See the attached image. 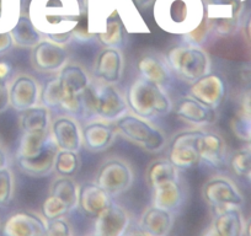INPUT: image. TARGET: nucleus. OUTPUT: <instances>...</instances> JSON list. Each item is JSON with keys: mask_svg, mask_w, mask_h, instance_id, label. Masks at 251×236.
<instances>
[{"mask_svg": "<svg viewBox=\"0 0 251 236\" xmlns=\"http://www.w3.org/2000/svg\"><path fill=\"white\" fill-rule=\"evenodd\" d=\"M27 15L48 40L66 46L73 41L74 30L84 13L79 0H31Z\"/></svg>", "mask_w": 251, "mask_h": 236, "instance_id": "nucleus-1", "label": "nucleus"}, {"mask_svg": "<svg viewBox=\"0 0 251 236\" xmlns=\"http://www.w3.org/2000/svg\"><path fill=\"white\" fill-rule=\"evenodd\" d=\"M153 18L161 31L185 37L204 23L206 6L203 0H155Z\"/></svg>", "mask_w": 251, "mask_h": 236, "instance_id": "nucleus-2", "label": "nucleus"}, {"mask_svg": "<svg viewBox=\"0 0 251 236\" xmlns=\"http://www.w3.org/2000/svg\"><path fill=\"white\" fill-rule=\"evenodd\" d=\"M81 113L86 118L96 117L98 119L107 122H116L118 118L128 112L127 100L122 94L108 84L91 83L80 95Z\"/></svg>", "mask_w": 251, "mask_h": 236, "instance_id": "nucleus-3", "label": "nucleus"}, {"mask_svg": "<svg viewBox=\"0 0 251 236\" xmlns=\"http://www.w3.org/2000/svg\"><path fill=\"white\" fill-rule=\"evenodd\" d=\"M126 100L132 113L144 119L164 117L174 110L165 89L142 76L129 85Z\"/></svg>", "mask_w": 251, "mask_h": 236, "instance_id": "nucleus-4", "label": "nucleus"}, {"mask_svg": "<svg viewBox=\"0 0 251 236\" xmlns=\"http://www.w3.org/2000/svg\"><path fill=\"white\" fill-rule=\"evenodd\" d=\"M165 59L173 73L188 84L212 73L211 57L201 46L191 43L174 46L166 52Z\"/></svg>", "mask_w": 251, "mask_h": 236, "instance_id": "nucleus-5", "label": "nucleus"}, {"mask_svg": "<svg viewBox=\"0 0 251 236\" xmlns=\"http://www.w3.org/2000/svg\"><path fill=\"white\" fill-rule=\"evenodd\" d=\"M117 134L148 153H160L166 144V136L158 127L136 115L122 116L115 122Z\"/></svg>", "mask_w": 251, "mask_h": 236, "instance_id": "nucleus-6", "label": "nucleus"}, {"mask_svg": "<svg viewBox=\"0 0 251 236\" xmlns=\"http://www.w3.org/2000/svg\"><path fill=\"white\" fill-rule=\"evenodd\" d=\"M204 6L209 31L222 37L238 32L244 11L241 0H204Z\"/></svg>", "mask_w": 251, "mask_h": 236, "instance_id": "nucleus-7", "label": "nucleus"}, {"mask_svg": "<svg viewBox=\"0 0 251 236\" xmlns=\"http://www.w3.org/2000/svg\"><path fill=\"white\" fill-rule=\"evenodd\" d=\"M59 79L62 90L66 95L60 110L71 115L81 113V97L80 95L91 84L88 71L81 66L75 63H67L59 71L57 76Z\"/></svg>", "mask_w": 251, "mask_h": 236, "instance_id": "nucleus-8", "label": "nucleus"}, {"mask_svg": "<svg viewBox=\"0 0 251 236\" xmlns=\"http://www.w3.org/2000/svg\"><path fill=\"white\" fill-rule=\"evenodd\" d=\"M95 182L111 197H117L133 186L134 171L123 159L110 158L100 165Z\"/></svg>", "mask_w": 251, "mask_h": 236, "instance_id": "nucleus-9", "label": "nucleus"}, {"mask_svg": "<svg viewBox=\"0 0 251 236\" xmlns=\"http://www.w3.org/2000/svg\"><path fill=\"white\" fill-rule=\"evenodd\" d=\"M202 197L204 202L214 211L241 207L244 196L235 184L226 176H213L202 187Z\"/></svg>", "mask_w": 251, "mask_h": 236, "instance_id": "nucleus-10", "label": "nucleus"}, {"mask_svg": "<svg viewBox=\"0 0 251 236\" xmlns=\"http://www.w3.org/2000/svg\"><path fill=\"white\" fill-rule=\"evenodd\" d=\"M151 206L159 207L170 213L176 214L185 204V186L178 173L156 182L154 186L151 187Z\"/></svg>", "mask_w": 251, "mask_h": 236, "instance_id": "nucleus-11", "label": "nucleus"}, {"mask_svg": "<svg viewBox=\"0 0 251 236\" xmlns=\"http://www.w3.org/2000/svg\"><path fill=\"white\" fill-rule=\"evenodd\" d=\"M201 129L185 131L174 137L168 150V160L180 170H188L200 163L196 142Z\"/></svg>", "mask_w": 251, "mask_h": 236, "instance_id": "nucleus-12", "label": "nucleus"}, {"mask_svg": "<svg viewBox=\"0 0 251 236\" xmlns=\"http://www.w3.org/2000/svg\"><path fill=\"white\" fill-rule=\"evenodd\" d=\"M69 53L62 45L48 40L47 37L41 41L31 53V63L36 71L41 73L59 71L68 63Z\"/></svg>", "mask_w": 251, "mask_h": 236, "instance_id": "nucleus-13", "label": "nucleus"}, {"mask_svg": "<svg viewBox=\"0 0 251 236\" xmlns=\"http://www.w3.org/2000/svg\"><path fill=\"white\" fill-rule=\"evenodd\" d=\"M50 137L59 150L79 151L83 148V129L75 118L58 116L50 123Z\"/></svg>", "mask_w": 251, "mask_h": 236, "instance_id": "nucleus-14", "label": "nucleus"}, {"mask_svg": "<svg viewBox=\"0 0 251 236\" xmlns=\"http://www.w3.org/2000/svg\"><path fill=\"white\" fill-rule=\"evenodd\" d=\"M188 96L194 97L208 107L218 110L226 96V85L221 75L209 73L191 84Z\"/></svg>", "mask_w": 251, "mask_h": 236, "instance_id": "nucleus-15", "label": "nucleus"}, {"mask_svg": "<svg viewBox=\"0 0 251 236\" xmlns=\"http://www.w3.org/2000/svg\"><path fill=\"white\" fill-rule=\"evenodd\" d=\"M47 220L38 213L21 211L11 214L3 225V236H46Z\"/></svg>", "mask_w": 251, "mask_h": 236, "instance_id": "nucleus-16", "label": "nucleus"}, {"mask_svg": "<svg viewBox=\"0 0 251 236\" xmlns=\"http://www.w3.org/2000/svg\"><path fill=\"white\" fill-rule=\"evenodd\" d=\"M131 228V216L123 207L111 203L96 216L94 234L98 236H125Z\"/></svg>", "mask_w": 251, "mask_h": 236, "instance_id": "nucleus-17", "label": "nucleus"}, {"mask_svg": "<svg viewBox=\"0 0 251 236\" xmlns=\"http://www.w3.org/2000/svg\"><path fill=\"white\" fill-rule=\"evenodd\" d=\"M10 106L18 112L38 105L41 100V88L33 76L20 74L11 81L9 86Z\"/></svg>", "mask_w": 251, "mask_h": 236, "instance_id": "nucleus-18", "label": "nucleus"}, {"mask_svg": "<svg viewBox=\"0 0 251 236\" xmlns=\"http://www.w3.org/2000/svg\"><path fill=\"white\" fill-rule=\"evenodd\" d=\"M94 74L103 84L116 85L120 83L125 74V58L121 49L103 48L96 57Z\"/></svg>", "mask_w": 251, "mask_h": 236, "instance_id": "nucleus-19", "label": "nucleus"}, {"mask_svg": "<svg viewBox=\"0 0 251 236\" xmlns=\"http://www.w3.org/2000/svg\"><path fill=\"white\" fill-rule=\"evenodd\" d=\"M245 224L240 207L219 209L203 236H245Z\"/></svg>", "mask_w": 251, "mask_h": 236, "instance_id": "nucleus-20", "label": "nucleus"}, {"mask_svg": "<svg viewBox=\"0 0 251 236\" xmlns=\"http://www.w3.org/2000/svg\"><path fill=\"white\" fill-rule=\"evenodd\" d=\"M175 115L178 119L196 127L213 126L218 121V112L203 105L191 96L182 97L175 106Z\"/></svg>", "mask_w": 251, "mask_h": 236, "instance_id": "nucleus-21", "label": "nucleus"}, {"mask_svg": "<svg viewBox=\"0 0 251 236\" xmlns=\"http://www.w3.org/2000/svg\"><path fill=\"white\" fill-rule=\"evenodd\" d=\"M200 161L214 168L223 167L226 164V143L217 132L200 133L196 142Z\"/></svg>", "mask_w": 251, "mask_h": 236, "instance_id": "nucleus-22", "label": "nucleus"}, {"mask_svg": "<svg viewBox=\"0 0 251 236\" xmlns=\"http://www.w3.org/2000/svg\"><path fill=\"white\" fill-rule=\"evenodd\" d=\"M116 137L115 124L102 119L86 122L83 128L84 146L93 153H100L110 148L115 143Z\"/></svg>", "mask_w": 251, "mask_h": 236, "instance_id": "nucleus-23", "label": "nucleus"}, {"mask_svg": "<svg viewBox=\"0 0 251 236\" xmlns=\"http://www.w3.org/2000/svg\"><path fill=\"white\" fill-rule=\"evenodd\" d=\"M139 75L161 88H168L173 81V71L169 67L165 57L154 53L142 55L137 62Z\"/></svg>", "mask_w": 251, "mask_h": 236, "instance_id": "nucleus-24", "label": "nucleus"}, {"mask_svg": "<svg viewBox=\"0 0 251 236\" xmlns=\"http://www.w3.org/2000/svg\"><path fill=\"white\" fill-rule=\"evenodd\" d=\"M112 203V197L96 182H84L79 186L78 208L88 216H98Z\"/></svg>", "mask_w": 251, "mask_h": 236, "instance_id": "nucleus-25", "label": "nucleus"}, {"mask_svg": "<svg viewBox=\"0 0 251 236\" xmlns=\"http://www.w3.org/2000/svg\"><path fill=\"white\" fill-rule=\"evenodd\" d=\"M83 13L90 35L98 36L105 30L108 20L116 18V10L111 0H85Z\"/></svg>", "mask_w": 251, "mask_h": 236, "instance_id": "nucleus-26", "label": "nucleus"}, {"mask_svg": "<svg viewBox=\"0 0 251 236\" xmlns=\"http://www.w3.org/2000/svg\"><path fill=\"white\" fill-rule=\"evenodd\" d=\"M175 223V214L151 206L142 213L138 228L147 236H168Z\"/></svg>", "mask_w": 251, "mask_h": 236, "instance_id": "nucleus-27", "label": "nucleus"}, {"mask_svg": "<svg viewBox=\"0 0 251 236\" xmlns=\"http://www.w3.org/2000/svg\"><path fill=\"white\" fill-rule=\"evenodd\" d=\"M115 6L116 15L125 27L126 32L131 35H148L151 33L148 24L142 16L133 0H111Z\"/></svg>", "mask_w": 251, "mask_h": 236, "instance_id": "nucleus-28", "label": "nucleus"}, {"mask_svg": "<svg viewBox=\"0 0 251 236\" xmlns=\"http://www.w3.org/2000/svg\"><path fill=\"white\" fill-rule=\"evenodd\" d=\"M58 150L59 149H58V146L55 145V143L52 139L47 150L42 155L38 156V158H16L19 170L23 173H25L26 176H28V177H33V179H42V177H46V176L50 175L54 171L55 155H57Z\"/></svg>", "mask_w": 251, "mask_h": 236, "instance_id": "nucleus-29", "label": "nucleus"}, {"mask_svg": "<svg viewBox=\"0 0 251 236\" xmlns=\"http://www.w3.org/2000/svg\"><path fill=\"white\" fill-rule=\"evenodd\" d=\"M52 142L50 132H26L19 143L16 158L35 159L42 155Z\"/></svg>", "mask_w": 251, "mask_h": 236, "instance_id": "nucleus-30", "label": "nucleus"}, {"mask_svg": "<svg viewBox=\"0 0 251 236\" xmlns=\"http://www.w3.org/2000/svg\"><path fill=\"white\" fill-rule=\"evenodd\" d=\"M231 129L234 134L243 141H246L251 132V80L241 91L239 111L231 121Z\"/></svg>", "mask_w": 251, "mask_h": 236, "instance_id": "nucleus-31", "label": "nucleus"}, {"mask_svg": "<svg viewBox=\"0 0 251 236\" xmlns=\"http://www.w3.org/2000/svg\"><path fill=\"white\" fill-rule=\"evenodd\" d=\"M20 128L23 133L26 132H50V108L46 106H33L23 111L20 115Z\"/></svg>", "mask_w": 251, "mask_h": 236, "instance_id": "nucleus-32", "label": "nucleus"}, {"mask_svg": "<svg viewBox=\"0 0 251 236\" xmlns=\"http://www.w3.org/2000/svg\"><path fill=\"white\" fill-rule=\"evenodd\" d=\"M10 33L11 37H13L14 45L20 48L32 49L43 40L42 33L33 26L28 15H24V14L20 16L18 24L14 26Z\"/></svg>", "mask_w": 251, "mask_h": 236, "instance_id": "nucleus-33", "label": "nucleus"}, {"mask_svg": "<svg viewBox=\"0 0 251 236\" xmlns=\"http://www.w3.org/2000/svg\"><path fill=\"white\" fill-rule=\"evenodd\" d=\"M50 194H53L68 206L71 212L78 208L79 185L73 177L59 176L50 185Z\"/></svg>", "mask_w": 251, "mask_h": 236, "instance_id": "nucleus-34", "label": "nucleus"}, {"mask_svg": "<svg viewBox=\"0 0 251 236\" xmlns=\"http://www.w3.org/2000/svg\"><path fill=\"white\" fill-rule=\"evenodd\" d=\"M126 33L127 32L121 21L118 19L112 18L108 20L105 30L99 33L96 38L101 45H103V47L121 49L126 43Z\"/></svg>", "mask_w": 251, "mask_h": 236, "instance_id": "nucleus-35", "label": "nucleus"}, {"mask_svg": "<svg viewBox=\"0 0 251 236\" xmlns=\"http://www.w3.org/2000/svg\"><path fill=\"white\" fill-rule=\"evenodd\" d=\"M23 0H0V33L10 32L23 15Z\"/></svg>", "mask_w": 251, "mask_h": 236, "instance_id": "nucleus-36", "label": "nucleus"}, {"mask_svg": "<svg viewBox=\"0 0 251 236\" xmlns=\"http://www.w3.org/2000/svg\"><path fill=\"white\" fill-rule=\"evenodd\" d=\"M80 166L81 159L79 151L58 150L54 163V171L58 175L73 177L76 175Z\"/></svg>", "mask_w": 251, "mask_h": 236, "instance_id": "nucleus-37", "label": "nucleus"}, {"mask_svg": "<svg viewBox=\"0 0 251 236\" xmlns=\"http://www.w3.org/2000/svg\"><path fill=\"white\" fill-rule=\"evenodd\" d=\"M66 100V95L63 93L62 86H60L59 79L54 78L52 80L47 81L41 90V101L42 105L46 106L50 110L62 107L63 102Z\"/></svg>", "mask_w": 251, "mask_h": 236, "instance_id": "nucleus-38", "label": "nucleus"}, {"mask_svg": "<svg viewBox=\"0 0 251 236\" xmlns=\"http://www.w3.org/2000/svg\"><path fill=\"white\" fill-rule=\"evenodd\" d=\"M71 213V209L68 208L66 203L60 201L53 194H50L42 203V215L47 221L54 220V219L63 218L67 214Z\"/></svg>", "mask_w": 251, "mask_h": 236, "instance_id": "nucleus-39", "label": "nucleus"}, {"mask_svg": "<svg viewBox=\"0 0 251 236\" xmlns=\"http://www.w3.org/2000/svg\"><path fill=\"white\" fill-rule=\"evenodd\" d=\"M15 193V180L10 168H0V208L8 206Z\"/></svg>", "mask_w": 251, "mask_h": 236, "instance_id": "nucleus-40", "label": "nucleus"}, {"mask_svg": "<svg viewBox=\"0 0 251 236\" xmlns=\"http://www.w3.org/2000/svg\"><path fill=\"white\" fill-rule=\"evenodd\" d=\"M230 167L240 177H246L251 172V149L249 146L239 149L231 155Z\"/></svg>", "mask_w": 251, "mask_h": 236, "instance_id": "nucleus-41", "label": "nucleus"}, {"mask_svg": "<svg viewBox=\"0 0 251 236\" xmlns=\"http://www.w3.org/2000/svg\"><path fill=\"white\" fill-rule=\"evenodd\" d=\"M46 236H74L73 229L66 216L47 221V235Z\"/></svg>", "mask_w": 251, "mask_h": 236, "instance_id": "nucleus-42", "label": "nucleus"}, {"mask_svg": "<svg viewBox=\"0 0 251 236\" xmlns=\"http://www.w3.org/2000/svg\"><path fill=\"white\" fill-rule=\"evenodd\" d=\"M10 106L9 100V86L5 80L0 79V113L5 112Z\"/></svg>", "mask_w": 251, "mask_h": 236, "instance_id": "nucleus-43", "label": "nucleus"}, {"mask_svg": "<svg viewBox=\"0 0 251 236\" xmlns=\"http://www.w3.org/2000/svg\"><path fill=\"white\" fill-rule=\"evenodd\" d=\"M14 41L10 32L0 33V55L5 54L13 48Z\"/></svg>", "mask_w": 251, "mask_h": 236, "instance_id": "nucleus-44", "label": "nucleus"}, {"mask_svg": "<svg viewBox=\"0 0 251 236\" xmlns=\"http://www.w3.org/2000/svg\"><path fill=\"white\" fill-rule=\"evenodd\" d=\"M11 71H13V68H11L10 63H8V62H0V79L1 80H5L6 79L10 76L11 74Z\"/></svg>", "mask_w": 251, "mask_h": 236, "instance_id": "nucleus-45", "label": "nucleus"}, {"mask_svg": "<svg viewBox=\"0 0 251 236\" xmlns=\"http://www.w3.org/2000/svg\"><path fill=\"white\" fill-rule=\"evenodd\" d=\"M134 4L137 5V8L139 10H144V9H148L149 6L153 5L155 3V0H133Z\"/></svg>", "mask_w": 251, "mask_h": 236, "instance_id": "nucleus-46", "label": "nucleus"}, {"mask_svg": "<svg viewBox=\"0 0 251 236\" xmlns=\"http://www.w3.org/2000/svg\"><path fill=\"white\" fill-rule=\"evenodd\" d=\"M8 154H6V151L4 150V148L1 145H0V168H4L8 166Z\"/></svg>", "mask_w": 251, "mask_h": 236, "instance_id": "nucleus-47", "label": "nucleus"}, {"mask_svg": "<svg viewBox=\"0 0 251 236\" xmlns=\"http://www.w3.org/2000/svg\"><path fill=\"white\" fill-rule=\"evenodd\" d=\"M125 236H147L146 234L143 233V231L141 230V229L138 228V225H137L136 229H128V231L126 233Z\"/></svg>", "mask_w": 251, "mask_h": 236, "instance_id": "nucleus-48", "label": "nucleus"}, {"mask_svg": "<svg viewBox=\"0 0 251 236\" xmlns=\"http://www.w3.org/2000/svg\"><path fill=\"white\" fill-rule=\"evenodd\" d=\"M245 236H251V218L245 224Z\"/></svg>", "mask_w": 251, "mask_h": 236, "instance_id": "nucleus-49", "label": "nucleus"}, {"mask_svg": "<svg viewBox=\"0 0 251 236\" xmlns=\"http://www.w3.org/2000/svg\"><path fill=\"white\" fill-rule=\"evenodd\" d=\"M246 143H248V146H249V148H250L251 149V132H250V133H249V136H248V138H246Z\"/></svg>", "mask_w": 251, "mask_h": 236, "instance_id": "nucleus-50", "label": "nucleus"}, {"mask_svg": "<svg viewBox=\"0 0 251 236\" xmlns=\"http://www.w3.org/2000/svg\"><path fill=\"white\" fill-rule=\"evenodd\" d=\"M246 179H248V180H249V181H250V182H251V172H250V173H249V175H248V176H246Z\"/></svg>", "mask_w": 251, "mask_h": 236, "instance_id": "nucleus-51", "label": "nucleus"}, {"mask_svg": "<svg viewBox=\"0 0 251 236\" xmlns=\"http://www.w3.org/2000/svg\"><path fill=\"white\" fill-rule=\"evenodd\" d=\"M88 236H98V235H95V234L93 233V234H91V235H88Z\"/></svg>", "mask_w": 251, "mask_h": 236, "instance_id": "nucleus-52", "label": "nucleus"}]
</instances>
